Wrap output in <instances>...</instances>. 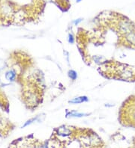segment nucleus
Returning a JSON list of instances; mask_svg holds the SVG:
<instances>
[{
	"instance_id": "nucleus-5",
	"label": "nucleus",
	"mask_w": 135,
	"mask_h": 148,
	"mask_svg": "<svg viewBox=\"0 0 135 148\" xmlns=\"http://www.w3.org/2000/svg\"><path fill=\"white\" fill-rule=\"evenodd\" d=\"M127 107H128V110H130L128 112V114L131 115L129 116V117L131 118V121H132V123H135V104L128 106Z\"/></svg>"
},
{
	"instance_id": "nucleus-3",
	"label": "nucleus",
	"mask_w": 135,
	"mask_h": 148,
	"mask_svg": "<svg viewBox=\"0 0 135 148\" xmlns=\"http://www.w3.org/2000/svg\"><path fill=\"white\" fill-rule=\"evenodd\" d=\"M89 100V99L87 98V97H85V96H82V97H75L73 99H71L69 100V103H71V104H79V103H84V102H87Z\"/></svg>"
},
{
	"instance_id": "nucleus-8",
	"label": "nucleus",
	"mask_w": 135,
	"mask_h": 148,
	"mask_svg": "<svg viewBox=\"0 0 135 148\" xmlns=\"http://www.w3.org/2000/svg\"><path fill=\"white\" fill-rule=\"evenodd\" d=\"M80 22H81V20H80V19H79V20H76V21H74V23L75 24V25H78V23H80Z\"/></svg>"
},
{
	"instance_id": "nucleus-1",
	"label": "nucleus",
	"mask_w": 135,
	"mask_h": 148,
	"mask_svg": "<svg viewBox=\"0 0 135 148\" xmlns=\"http://www.w3.org/2000/svg\"><path fill=\"white\" fill-rule=\"evenodd\" d=\"M13 130V126L10 121H7L2 115H0V136L2 137H7L9 132Z\"/></svg>"
},
{
	"instance_id": "nucleus-7",
	"label": "nucleus",
	"mask_w": 135,
	"mask_h": 148,
	"mask_svg": "<svg viewBox=\"0 0 135 148\" xmlns=\"http://www.w3.org/2000/svg\"><path fill=\"white\" fill-rule=\"evenodd\" d=\"M69 43H74V38H73V35H72V34H69Z\"/></svg>"
},
{
	"instance_id": "nucleus-4",
	"label": "nucleus",
	"mask_w": 135,
	"mask_h": 148,
	"mask_svg": "<svg viewBox=\"0 0 135 148\" xmlns=\"http://www.w3.org/2000/svg\"><path fill=\"white\" fill-rule=\"evenodd\" d=\"M89 115V114H87V113H80V112H76V111H72V112H69L66 114L67 117H87V116Z\"/></svg>"
},
{
	"instance_id": "nucleus-2",
	"label": "nucleus",
	"mask_w": 135,
	"mask_h": 148,
	"mask_svg": "<svg viewBox=\"0 0 135 148\" xmlns=\"http://www.w3.org/2000/svg\"><path fill=\"white\" fill-rule=\"evenodd\" d=\"M125 38L126 41L128 42L129 44L132 45H135V32H131L129 33L124 34Z\"/></svg>"
},
{
	"instance_id": "nucleus-6",
	"label": "nucleus",
	"mask_w": 135,
	"mask_h": 148,
	"mask_svg": "<svg viewBox=\"0 0 135 148\" xmlns=\"http://www.w3.org/2000/svg\"><path fill=\"white\" fill-rule=\"evenodd\" d=\"M69 76L72 80H75L78 78V74H77V73L75 71L71 70V71H69Z\"/></svg>"
}]
</instances>
